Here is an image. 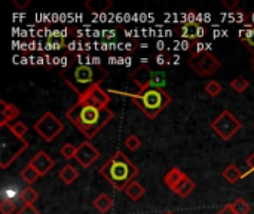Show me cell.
<instances>
[{
	"label": "cell",
	"instance_id": "27",
	"mask_svg": "<svg viewBox=\"0 0 254 214\" xmlns=\"http://www.w3.org/2000/svg\"><path fill=\"white\" fill-rule=\"evenodd\" d=\"M205 92L211 97V98H216V97H219L220 94H222V91H223V86L220 85V82L219 80H210L207 85H205Z\"/></svg>",
	"mask_w": 254,
	"mask_h": 214
},
{
	"label": "cell",
	"instance_id": "8",
	"mask_svg": "<svg viewBox=\"0 0 254 214\" xmlns=\"http://www.w3.org/2000/svg\"><path fill=\"white\" fill-rule=\"evenodd\" d=\"M33 130L45 140V142H52L57 136H60L64 131V124L52 113L46 112L43 113L33 125Z\"/></svg>",
	"mask_w": 254,
	"mask_h": 214
},
{
	"label": "cell",
	"instance_id": "39",
	"mask_svg": "<svg viewBox=\"0 0 254 214\" xmlns=\"http://www.w3.org/2000/svg\"><path fill=\"white\" fill-rule=\"evenodd\" d=\"M252 69H253V71H254V57L252 58Z\"/></svg>",
	"mask_w": 254,
	"mask_h": 214
},
{
	"label": "cell",
	"instance_id": "31",
	"mask_svg": "<svg viewBox=\"0 0 254 214\" xmlns=\"http://www.w3.org/2000/svg\"><path fill=\"white\" fill-rule=\"evenodd\" d=\"M231 18L234 19V21H237L238 24H249V15H247V12H244L243 9H237L235 12H232L231 13Z\"/></svg>",
	"mask_w": 254,
	"mask_h": 214
},
{
	"label": "cell",
	"instance_id": "9",
	"mask_svg": "<svg viewBox=\"0 0 254 214\" xmlns=\"http://www.w3.org/2000/svg\"><path fill=\"white\" fill-rule=\"evenodd\" d=\"M30 143L24 139H18L16 136H13L12 144H9V140L6 137V134H1V156H0V167L3 170L9 168L10 164H13L27 149H28Z\"/></svg>",
	"mask_w": 254,
	"mask_h": 214
},
{
	"label": "cell",
	"instance_id": "33",
	"mask_svg": "<svg viewBox=\"0 0 254 214\" xmlns=\"http://www.w3.org/2000/svg\"><path fill=\"white\" fill-rule=\"evenodd\" d=\"M222 4H223V6H225L231 13H232V12H235L237 9H240V7H238V6H240V4H238V0H223V1H222Z\"/></svg>",
	"mask_w": 254,
	"mask_h": 214
},
{
	"label": "cell",
	"instance_id": "3",
	"mask_svg": "<svg viewBox=\"0 0 254 214\" xmlns=\"http://www.w3.org/2000/svg\"><path fill=\"white\" fill-rule=\"evenodd\" d=\"M138 173V167L131 159H128L124 152H116L107 162L100 167V176L115 191H125V188L134 182Z\"/></svg>",
	"mask_w": 254,
	"mask_h": 214
},
{
	"label": "cell",
	"instance_id": "18",
	"mask_svg": "<svg viewBox=\"0 0 254 214\" xmlns=\"http://www.w3.org/2000/svg\"><path fill=\"white\" fill-rule=\"evenodd\" d=\"M113 200L112 197H109L107 194H100L94 201H92V206L95 210H98L101 214H106L107 212H110L113 209Z\"/></svg>",
	"mask_w": 254,
	"mask_h": 214
},
{
	"label": "cell",
	"instance_id": "29",
	"mask_svg": "<svg viewBox=\"0 0 254 214\" xmlns=\"http://www.w3.org/2000/svg\"><path fill=\"white\" fill-rule=\"evenodd\" d=\"M76 152H77V146H74V144H71V143H65V144L61 147V150H60V153L63 155V158L67 159V161L73 159V158L76 156Z\"/></svg>",
	"mask_w": 254,
	"mask_h": 214
},
{
	"label": "cell",
	"instance_id": "37",
	"mask_svg": "<svg viewBox=\"0 0 254 214\" xmlns=\"http://www.w3.org/2000/svg\"><path fill=\"white\" fill-rule=\"evenodd\" d=\"M156 63H158L159 66L165 64V63H167V54H158V57H156Z\"/></svg>",
	"mask_w": 254,
	"mask_h": 214
},
{
	"label": "cell",
	"instance_id": "36",
	"mask_svg": "<svg viewBox=\"0 0 254 214\" xmlns=\"http://www.w3.org/2000/svg\"><path fill=\"white\" fill-rule=\"evenodd\" d=\"M217 214H235V212L232 210V207H231V204H226V206H223Z\"/></svg>",
	"mask_w": 254,
	"mask_h": 214
},
{
	"label": "cell",
	"instance_id": "30",
	"mask_svg": "<svg viewBox=\"0 0 254 214\" xmlns=\"http://www.w3.org/2000/svg\"><path fill=\"white\" fill-rule=\"evenodd\" d=\"M0 212H1V214H15L18 212V209L12 200H3L0 204Z\"/></svg>",
	"mask_w": 254,
	"mask_h": 214
},
{
	"label": "cell",
	"instance_id": "20",
	"mask_svg": "<svg viewBox=\"0 0 254 214\" xmlns=\"http://www.w3.org/2000/svg\"><path fill=\"white\" fill-rule=\"evenodd\" d=\"M58 177H60L65 185H73V183L79 179V171H77L74 167H71V165L68 164V165H64V167L60 170Z\"/></svg>",
	"mask_w": 254,
	"mask_h": 214
},
{
	"label": "cell",
	"instance_id": "21",
	"mask_svg": "<svg viewBox=\"0 0 254 214\" xmlns=\"http://www.w3.org/2000/svg\"><path fill=\"white\" fill-rule=\"evenodd\" d=\"M19 177H21V179H22L28 186H31L37 179H40V174L34 170V167H31V165L28 164V165H27V167L19 173Z\"/></svg>",
	"mask_w": 254,
	"mask_h": 214
},
{
	"label": "cell",
	"instance_id": "40",
	"mask_svg": "<svg viewBox=\"0 0 254 214\" xmlns=\"http://www.w3.org/2000/svg\"><path fill=\"white\" fill-rule=\"evenodd\" d=\"M164 214H174L173 212H167V213H164Z\"/></svg>",
	"mask_w": 254,
	"mask_h": 214
},
{
	"label": "cell",
	"instance_id": "10",
	"mask_svg": "<svg viewBox=\"0 0 254 214\" xmlns=\"http://www.w3.org/2000/svg\"><path fill=\"white\" fill-rule=\"evenodd\" d=\"M174 33L179 37L190 42V45H193V43L201 42L207 36L208 30H207V27L202 22H199L196 19L195 21H186L185 19V21H182V22L174 25Z\"/></svg>",
	"mask_w": 254,
	"mask_h": 214
},
{
	"label": "cell",
	"instance_id": "5",
	"mask_svg": "<svg viewBox=\"0 0 254 214\" xmlns=\"http://www.w3.org/2000/svg\"><path fill=\"white\" fill-rule=\"evenodd\" d=\"M131 80L137 85L138 91H144L149 88L164 89L167 85V73L164 70H153L149 64H140L129 73Z\"/></svg>",
	"mask_w": 254,
	"mask_h": 214
},
{
	"label": "cell",
	"instance_id": "4",
	"mask_svg": "<svg viewBox=\"0 0 254 214\" xmlns=\"http://www.w3.org/2000/svg\"><path fill=\"white\" fill-rule=\"evenodd\" d=\"M109 94H119V95H124V97H129L132 100V103L149 119H155L171 103V95L165 89H159V88H149V89H144V91H137L135 94L110 89Z\"/></svg>",
	"mask_w": 254,
	"mask_h": 214
},
{
	"label": "cell",
	"instance_id": "14",
	"mask_svg": "<svg viewBox=\"0 0 254 214\" xmlns=\"http://www.w3.org/2000/svg\"><path fill=\"white\" fill-rule=\"evenodd\" d=\"M19 113H21V110L15 104L6 103L4 100H0V118H1L0 119V128L12 124V121L16 119L19 116Z\"/></svg>",
	"mask_w": 254,
	"mask_h": 214
},
{
	"label": "cell",
	"instance_id": "2",
	"mask_svg": "<svg viewBox=\"0 0 254 214\" xmlns=\"http://www.w3.org/2000/svg\"><path fill=\"white\" fill-rule=\"evenodd\" d=\"M115 113L109 107H97L77 100L67 112L65 118L88 139H94L112 119Z\"/></svg>",
	"mask_w": 254,
	"mask_h": 214
},
{
	"label": "cell",
	"instance_id": "17",
	"mask_svg": "<svg viewBox=\"0 0 254 214\" xmlns=\"http://www.w3.org/2000/svg\"><path fill=\"white\" fill-rule=\"evenodd\" d=\"M124 192H125V195H127L131 201L137 203V201L146 194V189H144V186H143L140 182L134 180V182H131V183L125 188Z\"/></svg>",
	"mask_w": 254,
	"mask_h": 214
},
{
	"label": "cell",
	"instance_id": "6",
	"mask_svg": "<svg viewBox=\"0 0 254 214\" xmlns=\"http://www.w3.org/2000/svg\"><path fill=\"white\" fill-rule=\"evenodd\" d=\"M188 66L201 77H210L219 71L222 67L220 60L210 51H204L201 54L190 55L188 60Z\"/></svg>",
	"mask_w": 254,
	"mask_h": 214
},
{
	"label": "cell",
	"instance_id": "19",
	"mask_svg": "<svg viewBox=\"0 0 254 214\" xmlns=\"http://www.w3.org/2000/svg\"><path fill=\"white\" fill-rule=\"evenodd\" d=\"M222 177H223L228 183L234 185V183H237L238 180L244 179V173H241V170H240L235 164H229V165L222 171Z\"/></svg>",
	"mask_w": 254,
	"mask_h": 214
},
{
	"label": "cell",
	"instance_id": "23",
	"mask_svg": "<svg viewBox=\"0 0 254 214\" xmlns=\"http://www.w3.org/2000/svg\"><path fill=\"white\" fill-rule=\"evenodd\" d=\"M6 127L9 128V131H10L13 136H16V137L21 139V140H24L25 134L28 133V127H27L24 122H21V121H15L13 124H9V125H6Z\"/></svg>",
	"mask_w": 254,
	"mask_h": 214
},
{
	"label": "cell",
	"instance_id": "26",
	"mask_svg": "<svg viewBox=\"0 0 254 214\" xmlns=\"http://www.w3.org/2000/svg\"><path fill=\"white\" fill-rule=\"evenodd\" d=\"M232 210L235 214H249L250 213V204L244 198H237L234 203H231Z\"/></svg>",
	"mask_w": 254,
	"mask_h": 214
},
{
	"label": "cell",
	"instance_id": "22",
	"mask_svg": "<svg viewBox=\"0 0 254 214\" xmlns=\"http://www.w3.org/2000/svg\"><path fill=\"white\" fill-rule=\"evenodd\" d=\"M250 25V24H247ZM240 40L244 43V46L250 51V54L254 57V25H250L247 31H243L240 36Z\"/></svg>",
	"mask_w": 254,
	"mask_h": 214
},
{
	"label": "cell",
	"instance_id": "15",
	"mask_svg": "<svg viewBox=\"0 0 254 214\" xmlns=\"http://www.w3.org/2000/svg\"><path fill=\"white\" fill-rule=\"evenodd\" d=\"M195 188H196V183L190 179V177H185L174 189H173V192L176 194V195H179L180 198H188L193 191H195Z\"/></svg>",
	"mask_w": 254,
	"mask_h": 214
},
{
	"label": "cell",
	"instance_id": "25",
	"mask_svg": "<svg viewBox=\"0 0 254 214\" xmlns=\"http://www.w3.org/2000/svg\"><path fill=\"white\" fill-rule=\"evenodd\" d=\"M249 86H250V82H249L244 76H238V77H235V79L231 80V88H232V91H235L237 94L246 92V91L249 89Z\"/></svg>",
	"mask_w": 254,
	"mask_h": 214
},
{
	"label": "cell",
	"instance_id": "16",
	"mask_svg": "<svg viewBox=\"0 0 254 214\" xmlns=\"http://www.w3.org/2000/svg\"><path fill=\"white\" fill-rule=\"evenodd\" d=\"M186 177V174L179 168V167H173L167 174H165V177H164V183L173 191L183 179Z\"/></svg>",
	"mask_w": 254,
	"mask_h": 214
},
{
	"label": "cell",
	"instance_id": "35",
	"mask_svg": "<svg viewBox=\"0 0 254 214\" xmlns=\"http://www.w3.org/2000/svg\"><path fill=\"white\" fill-rule=\"evenodd\" d=\"M246 164H247V167H249V171L247 173H244V177L247 176V174H252L254 173V152L246 159Z\"/></svg>",
	"mask_w": 254,
	"mask_h": 214
},
{
	"label": "cell",
	"instance_id": "13",
	"mask_svg": "<svg viewBox=\"0 0 254 214\" xmlns=\"http://www.w3.org/2000/svg\"><path fill=\"white\" fill-rule=\"evenodd\" d=\"M79 100L86 101V103H89L92 106H97V107H107L110 104V95L101 86H94L92 89H89Z\"/></svg>",
	"mask_w": 254,
	"mask_h": 214
},
{
	"label": "cell",
	"instance_id": "12",
	"mask_svg": "<svg viewBox=\"0 0 254 214\" xmlns=\"http://www.w3.org/2000/svg\"><path fill=\"white\" fill-rule=\"evenodd\" d=\"M31 167H34V170L42 176H46L54 167H55V161L45 152V150H39L28 162Z\"/></svg>",
	"mask_w": 254,
	"mask_h": 214
},
{
	"label": "cell",
	"instance_id": "7",
	"mask_svg": "<svg viewBox=\"0 0 254 214\" xmlns=\"http://www.w3.org/2000/svg\"><path fill=\"white\" fill-rule=\"evenodd\" d=\"M210 127L222 140L228 142L243 128V124L231 110L226 109L210 124Z\"/></svg>",
	"mask_w": 254,
	"mask_h": 214
},
{
	"label": "cell",
	"instance_id": "34",
	"mask_svg": "<svg viewBox=\"0 0 254 214\" xmlns=\"http://www.w3.org/2000/svg\"><path fill=\"white\" fill-rule=\"evenodd\" d=\"M15 214H42L34 206H22Z\"/></svg>",
	"mask_w": 254,
	"mask_h": 214
},
{
	"label": "cell",
	"instance_id": "38",
	"mask_svg": "<svg viewBox=\"0 0 254 214\" xmlns=\"http://www.w3.org/2000/svg\"><path fill=\"white\" fill-rule=\"evenodd\" d=\"M13 4H15V6H16L19 10H21V9H24V7H27V6L30 4V0H25L24 3H19L18 0H13Z\"/></svg>",
	"mask_w": 254,
	"mask_h": 214
},
{
	"label": "cell",
	"instance_id": "32",
	"mask_svg": "<svg viewBox=\"0 0 254 214\" xmlns=\"http://www.w3.org/2000/svg\"><path fill=\"white\" fill-rule=\"evenodd\" d=\"M48 46H51V49H61V48L65 46V39L49 37V39H48Z\"/></svg>",
	"mask_w": 254,
	"mask_h": 214
},
{
	"label": "cell",
	"instance_id": "28",
	"mask_svg": "<svg viewBox=\"0 0 254 214\" xmlns=\"http://www.w3.org/2000/svg\"><path fill=\"white\" fill-rule=\"evenodd\" d=\"M124 146H125L129 152H137V150L141 147V140H140V137H138V136L131 134V136H128V137L125 139Z\"/></svg>",
	"mask_w": 254,
	"mask_h": 214
},
{
	"label": "cell",
	"instance_id": "11",
	"mask_svg": "<svg viewBox=\"0 0 254 214\" xmlns=\"http://www.w3.org/2000/svg\"><path fill=\"white\" fill-rule=\"evenodd\" d=\"M100 156H101L100 150H98L89 140H86V142H83V143H80V144L77 146V152H76L74 159L79 162L80 167L89 168Z\"/></svg>",
	"mask_w": 254,
	"mask_h": 214
},
{
	"label": "cell",
	"instance_id": "1",
	"mask_svg": "<svg viewBox=\"0 0 254 214\" xmlns=\"http://www.w3.org/2000/svg\"><path fill=\"white\" fill-rule=\"evenodd\" d=\"M60 77L71 88L76 95L83 97L94 86H101V83L109 77V70L103 66H92L88 63H79L71 55V61L67 67H63Z\"/></svg>",
	"mask_w": 254,
	"mask_h": 214
},
{
	"label": "cell",
	"instance_id": "24",
	"mask_svg": "<svg viewBox=\"0 0 254 214\" xmlns=\"http://www.w3.org/2000/svg\"><path fill=\"white\" fill-rule=\"evenodd\" d=\"M37 198H39V194L31 186L24 188L21 192V201L24 203V206H33L37 201Z\"/></svg>",
	"mask_w": 254,
	"mask_h": 214
}]
</instances>
